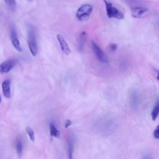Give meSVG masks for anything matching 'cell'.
<instances>
[{"label": "cell", "mask_w": 159, "mask_h": 159, "mask_svg": "<svg viewBox=\"0 0 159 159\" xmlns=\"http://www.w3.org/2000/svg\"><path fill=\"white\" fill-rule=\"evenodd\" d=\"M86 33L84 32H82L79 37L78 42V48L80 50H81L83 48L84 44L86 39Z\"/></svg>", "instance_id": "cell-14"}, {"label": "cell", "mask_w": 159, "mask_h": 159, "mask_svg": "<svg viewBox=\"0 0 159 159\" xmlns=\"http://www.w3.org/2000/svg\"><path fill=\"white\" fill-rule=\"evenodd\" d=\"M26 131L28 134L31 140L34 142L35 140L34 134L32 129L30 127H28L26 128Z\"/></svg>", "instance_id": "cell-16"}, {"label": "cell", "mask_w": 159, "mask_h": 159, "mask_svg": "<svg viewBox=\"0 0 159 159\" xmlns=\"http://www.w3.org/2000/svg\"><path fill=\"white\" fill-rule=\"evenodd\" d=\"M17 59L10 58L2 63L0 66V72L2 74H5L8 73L16 64Z\"/></svg>", "instance_id": "cell-5"}, {"label": "cell", "mask_w": 159, "mask_h": 159, "mask_svg": "<svg viewBox=\"0 0 159 159\" xmlns=\"http://www.w3.org/2000/svg\"><path fill=\"white\" fill-rule=\"evenodd\" d=\"M50 132L51 136L57 138H60V133L54 125L51 123L49 125Z\"/></svg>", "instance_id": "cell-12"}, {"label": "cell", "mask_w": 159, "mask_h": 159, "mask_svg": "<svg viewBox=\"0 0 159 159\" xmlns=\"http://www.w3.org/2000/svg\"><path fill=\"white\" fill-rule=\"evenodd\" d=\"M75 143V137L73 134L69 135L68 139V156L69 159H72Z\"/></svg>", "instance_id": "cell-9"}, {"label": "cell", "mask_w": 159, "mask_h": 159, "mask_svg": "<svg viewBox=\"0 0 159 159\" xmlns=\"http://www.w3.org/2000/svg\"><path fill=\"white\" fill-rule=\"evenodd\" d=\"M72 124L71 121L69 120H66L65 124V128L66 129L67 128Z\"/></svg>", "instance_id": "cell-19"}, {"label": "cell", "mask_w": 159, "mask_h": 159, "mask_svg": "<svg viewBox=\"0 0 159 159\" xmlns=\"http://www.w3.org/2000/svg\"><path fill=\"white\" fill-rule=\"evenodd\" d=\"M144 159H150L148 157H145Z\"/></svg>", "instance_id": "cell-21"}, {"label": "cell", "mask_w": 159, "mask_h": 159, "mask_svg": "<svg viewBox=\"0 0 159 159\" xmlns=\"http://www.w3.org/2000/svg\"><path fill=\"white\" fill-rule=\"evenodd\" d=\"M103 1L105 4L107 15L109 18L114 17L119 20L124 19V15L121 11L113 6L111 2L106 0Z\"/></svg>", "instance_id": "cell-2"}, {"label": "cell", "mask_w": 159, "mask_h": 159, "mask_svg": "<svg viewBox=\"0 0 159 159\" xmlns=\"http://www.w3.org/2000/svg\"><path fill=\"white\" fill-rule=\"evenodd\" d=\"M5 2L10 9L12 11H14L16 7V2L14 0H6Z\"/></svg>", "instance_id": "cell-15"}, {"label": "cell", "mask_w": 159, "mask_h": 159, "mask_svg": "<svg viewBox=\"0 0 159 159\" xmlns=\"http://www.w3.org/2000/svg\"><path fill=\"white\" fill-rule=\"evenodd\" d=\"M117 48V45L113 43H111L109 44L107 47L108 50L111 52L115 51L116 49Z\"/></svg>", "instance_id": "cell-17"}, {"label": "cell", "mask_w": 159, "mask_h": 159, "mask_svg": "<svg viewBox=\"0 0 159 159\" xmlns=\"http://www.w3.org/2000/svg\"><path fill=\"white\" fill-rule=\"evenodd\" d=\"M159 114V100H158L152 111L151 115L152 119L155 120Z\"/></svg>", "instance_id": "cell-13"}, {"label": "cell", "mask_w": 159, "mask_h": 159, "mask_svg": "<svg viewBox=\"0 0 159 159\" xmlns=\"http://www.w3.org/2000/svg\"><path fill=\"white\" fill-rule=\"evenodd\" d=\"M10 81L9 79L5 80L2 84L3 93L6 98L10 97Z\"/></svg>", "instance_id": "cell-10"}, {"label": "cell", "mask_w": 159, "mask_h": 159, "mask_svg": "<svg viewBox=\"0 0 159 159\" xmlns=\"http://www.w3.org/2000/svg\"><path fill=\"white\" fill-rule=\"evenodd\" d=\"M91 43L93 50L98 60L103 63H108V57L104 52L93 41L91 40Z\"/></svg>", "instance_id": "cell-4"}, {"label": "cell", "mask_w": 159, "mask_h": 159, "mask_svg": "<svg viewBox=\"0 0 159 159\" xmlns=\"http://www.w3.org/2000/svg\"><path fill=\"white\" fill-rule=\"evenodd\" d=\"M10 38L12 43L16 50L19 52L22 51L16 31L14 27L11 25L10 27Z\"/></svg>", "instance_id": "cell-6"}, {"label": "cell", "mask_w": 159, "mask_h": 159, "mask_svg": "<svg viewBox=\"0 0 159 159\" xmlns=\"http://www.w3.org/2000/svg\"><path fill=\"white\" fill-rule=\"evenodd\" d=\"M153 136L157 139H159V125L157 127L154 131Z\"/></svg>", "instance_id": "cell-18"}, {"label": "cell", "mask_w": 159, "mask_h": 159, "mask_svg": "<svg viewBox=\"0 0 159 159\" xmlns=\"http://www.w3.org/2000/svg\"><path fill=\"white\" fill-rule=\"evenodd\" d=\"M28 43L30 52L34 57L37 55V47L36 33L34 28L30 26L28 30Z\"/></svg>", "instance_id": "cell-1"}, {"label": "cell", "mask_w": 159, "mask_h": 159, "mask_svg": "<svg viewBox=\"0 0 159 159\" xmlns=\"http://www.w3.org/2000/svg\"><path fill=\"white\" fill-rule=\"evenodd\" d=\"M131 11L132 17L139 18L144 16L148 12V9L145 7L140 6L134 7Z\"/></svg>", "instance_id": "cell-7"}, {"label": "cell", "mask_w": 159, "mask_h": 159, "mask_svg": "<svg viewBox=\"0 0 159 159\" xmlns=\"http://www.w3.org/2000/svg\"><path fill=\"white\" fill-rule=\"evenodd\" d=\"M16 148L18 156L19 158H20L22 155L23 144L22 140L20 137H18L16 140Z\"/></svg>", "instance_id": "cell-11"}, {"label": "cell", "mask_w": 159, "mask_h": 159, "mask_svg": "<svg viewBox=\"0 0 159 159\" xmlns=\"http://www.w3.org/2000/svg\"><path fill=\"white\" fill-rule=\"evenodd\" d=\"M57 38L62 51L66 55H69L70 51L68 44L63 36L60 34L57 35Z\"/></svg>", "instance_id": "cell-8"}, {"label": "cell", "mask_w": 159, "mask_h": 159, "mask_svg": "<svg viewBox=\"0 0 159 159\" xmlns=\"http://www.w3.org/2000/svg\"><path fill=\"white\" fill-rule=\"evenodd\" d=\"M93 7L89 4H84L81 6L78 9L76 16L80 20H87L92 12Z\"/></svg>", "instance_id": "cell-3"}, {"label": "cell", "mask_w": 159, "mask_h": 159, "mask_svg": "<svg viewBox=\"0 0 159 159\" xmlns=\"http://www.w3.org/2000/svg\"><path fill=\"white\" fill-rule=\"evenodd\" d=\"M155 71L157 72V78L159 81V70H156Z\"/></svg>", "instance_id": "cell-20"}]
</instances>
